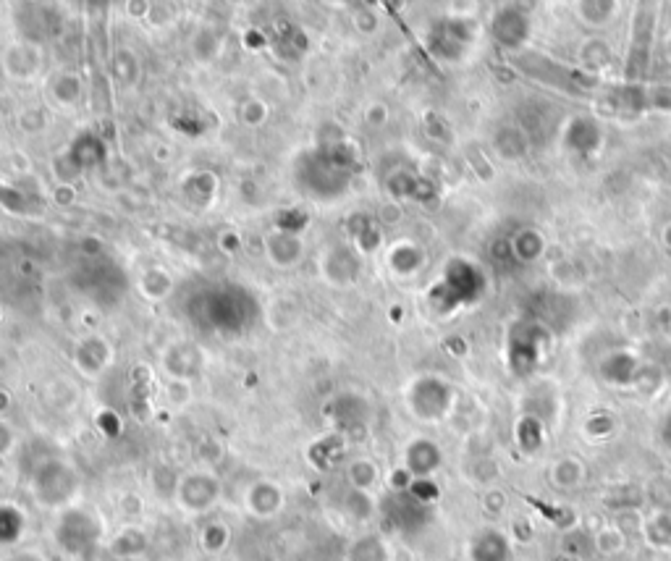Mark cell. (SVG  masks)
I'll return each mask as SVG.
<instances>
[{
	"label": "cell",
	"instance_id": "1",
	"mask_svg": "<svg viewBox=\"0 0 671 561\" xmlns=\"http://www.w3.org/2000/svg\"><path fill=\"white\" fill-rule=\"evenodd\" d=\"M475 556H478V561H506L504 538L496 533H488L475 548Z\"/></svg>",
	"mask_w": 671,
	"mask_h": 561
}]
</instances>
